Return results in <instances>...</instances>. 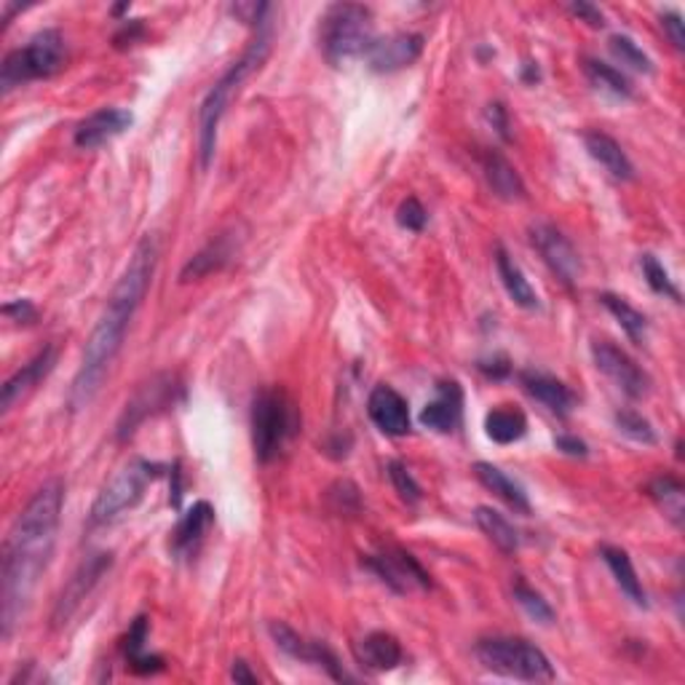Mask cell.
Returning a JSON list of instances; mask_svg holds the SVG:
<instances>
[{
    "label": "cell",
    "instance_id": "obj_9",
    "mask_svg": "<svg viewBox=\"0 0 685 685\" xmlns=\"http://www.w3.org/2000/svg\"><path fill=\"white\" fill-rule=\"evenodd\" d=\"M180 394V380L172 372H158L150 380H145L137 389V394L126 402L124 413H121L119 424H115V439L126 442L129 437H134V431L145 424L154 415L163 413L178 402Z\"/></svg>",
    "mask_w": 685,
    "mask_h": 685
},
{
    "label": "cell",
    "instance_id": "obj_46",
    "mask_svg": "<svg viewBox=\"0 0 685 685\" xmlns=\"http://www.w3.org/2000/svg\"><path fill=\"white\" fill-rule=\"evenodd\" d=\"M554 448H558L562 455H571V458H587L589 455L587 442L573 435H560L558 439H554Z\"/></svg>",
    "mask_w": 685,
    "mask_h": 685
},
{
    "label": "cell",
    "instance_id": "obj_10",
    "mask_svg": "<svg viewBox=\"0 0 685 685\" xmlns=\"http://www.w3.org/2000/svg\"><path fill=\"white\" fill-rule=\"evenodd\" d=\"M589 351H592V362L597 370L606 375L622 394L629 396V400H643V396H648V391H651V378H648V372L643 370L624 348H619V345L611 341H592Z\"/></svg>",
    "mask_w": 685,
    "mask_h": 685
},
{
    "label": "cell",
    "instance_id": "obj_8",
    "mask_svg": "<svg viewBox=\"0 0 685 685\" xmlns=\"http://www.w3.org/2000/svg\"><path fill=\"white\" fill-rule=\"evenodd\" d=\"M158 474H161V466L150 464L145 458H132L129 464L121 466L113 474V479L99 490L97 501H94L89 514L91 528H102V525H110L119 517H124L129 509H134L143 501L145 490H148V485L154 482Z\"/></svg>",
    "mask_w": 685,
    "mask_h": 685
},
{
    "label": "cell",
    "instance_id": "obj_42",
    "mask_svg": "<svg viewBox=\"0 0 685 685\" xmlns=\"http://www.w3.org/2000/svg\"><path fill=\"white\" fill-rule=\"evenodd\" d=\"M268 11H271V5H268V3H236V5H231V14L238 16V20H242L244 25L255 27V30H257V27L266 25Z\"/></svg>",
    "mask_w": 685,
    "mask_h": 685
},
{
    "label": "cell",
    "instance_id": "obj_14",
    "mask_svg": "<svg viewBox=\"0 0 685 685\" xmlns=\"http://www.w3.org/2000/svg\"><path fill=\"white\" fill-rule=\"evenodd\" d=\"M110 565H113V554H105V552L91 554V558H86L84 562H81L78 571L73 573V578H70L68 587L62 589L60 600H57L54 616H51L54 626H64L70 619L75 616L81 602L91 595V589L97 587L99 578L110 571Z\"/></svg>",
    "mask_w": 685,
    "mask_h": 685
},
{
    "label": "cell",
    "instance_id": "obj_3",
    "mask_svg": "<svg viewBox=\"0 0 685 685\" xmlns=\"http://www.w3.org/2000/svg\"><path fill=\"white\" fill-rule=\"evenodd\" d=\"M268 49H271V35H268V22L262 27H257L255 40L249 44V49L244 51L242 60H236L231 68L222 73L218 84L209 89L204 97L201 110H198V158H201V169H209L212 163L215 150H218V129L225 110L231 108L233 97L242 89L244 81L266 62Z\"/></svg>",
    "mask_w": 685,
    "mask_h": 685
},
{
    "label": "cell",
    "instance_id": "obj_49",
    "mask_svg": "<svg viewBox=\"0 0 685 685\" xmlns=\"http://www.w3.org/2000/svg\"><path fill=\"white\" fill-rule=\"evenodd\" d=\"M231 677L236 683H244V685H257L260 681H257V675L255 672L249 670V664L244 659H236L233 661V666H231Z\"/></svg>",
    "mask_w": 685,
    "mask_h": 685
},
{
    "label": "cell",
    "instance_id": "obj_2",
    "mask_svg": "<svg viewBox=\"0 0 685 685\" xmlns=\"http://www.w3.org/2000/svg\"><path fill=\"white\" fill-rule=\"evenodd\" d=\"M156 260V242L150 236H145L137 244V249L132 252V257H129V266L121 273V279L115 281L113 292H110L108 303H105L102 314H99L97 325H94L89 341H86L81 367L75 372L68 396V405L73 413L89 407L94 396L102 389L105 375L110 372L115 356L124 348L129 325H132L134 314L143 306L145 295H148L150 284H154Z\"/></svg>",
    "mask_w": 685,
    "mask_h": 685
},
{
    "label": "cell",
    "instance_id": "obj_4",
    "mask_svg": "<svg viewBox=\"0 0 685 685\" xmlns=\"http://www.w3.org/2000/svg\"><path fill=\"white\" fill-rule=\"evenodd\" d=\"M319 25L321 54L330 64L341 68L343 62L365 60L367 49L375 40L372 11L359 3H335L325 11Z\"/></svg>",
    "mask_w": 685,
    "mask_h": 685
},
{
    "label": "cell",
    "instance_id": "obj_16",
    "mask_svg": "<svg viewBox=\"0 0 685 685\" xmlns=\"http://www.w3.org/2000/svg\"><path fill=\"white\" fill-rule=\"evenodd\" d=\"M367 413H370V420L386 437L409 435V426H413L409 405L405 396L396 389H391V386H375L370 391V400H367Z\"/></svg>",
    "mask_w": 685,
    "mask_h": 685
},
{
    "label": "cell",
    "instance_id": "obj_18",
    "mask_svg": "<svg viewBox=\"0 0 685 685\" xmlns=\"http://www.w3.org/2000/svg\"><path fill=\"white\" fill-rule=\"evenodd\" d=\"M464 415V391L455 380H444L437 386V396L420 409V424L437 435H450L458 429Z\"/></svg>",
    "mask_w": 685,
    "mask_h": 685
},
{
    "label": "cell",
    "instance_id": "obj_23",
    "mask_svg": "<svg viewBox=\"0 0 685 685\" xmlns=\"http://www.w3.org/2000/svg\"><path fill=\"white\" fill-rule=\"evenodd\" d=\"M584 148H587V154L592 156L611 178L624 180V183L626 180H635V167H632L629 156L624 154V148L611 137V134L597 132V129L584 132Z\"/></svg>",
    "mask_w": 685,
    "mask_h": 685
},
{
    "label": "cell",
    "instance_id": "obj_47",
    "mask_svg": "<svg viewBox=\"0 0 685 685\" xmlns=\"http://www.w3.org/2000/svg\"><path fill=\"white\" fill-rule=\"evenodd\" d=\"M488 121H490V126L496 129V134H499L501 139H506L509 143V113H506V108H503L501 102H493V105H488Z\"/></svg>",
    "mask_w": 685,
    "mask_h": 685
},
{
    "label": "cell",
    "instance_id": "obj_50",
    "mask_svg": "<svg viewBox=\"0 0 685 685\" xmlns=\"http://www.w3.org/2000/svg\"><path fill=\"white\" fill-rule=\"evenodd\" d=\"M479 370H482L485 375H490V378H503V375L509 372V365H506V359L479 362Z\"/></svg>",
    "mask_w": 685,
    "mask_h": 685
},
{
    "label": "cell",
    "instance_id": "obj_12",
    "mask_svg": "<svg viewBox=\"0 0 685 685\" xmlns=\"http://www.w3.org/2000/svg\"><path fill=\"white\" fill-rule=\"evenodd\" d=\"M530 244L562 284L576 286L578 277H582V257H578L571 238L560 228L549 225V222H538V225L530 228Z\"/></svg>",
    "mask_w": 685,
    "mask_h": 685
},
{
    "label": "cell",
    "instance_id": "obj_25",
    "mask_svg": "<svg viewBox=\"0 0 685 685\" xmlns=\"http://www.w3.org/2000/svg\"><path fill=\"white\" fill-rule=\"evenodd\" d=\"M474 477L485 485L493 496H499L503 503L514 509L519 514H530V501L528 493H525L523 485L517 482L514 477H509L503 468H499L496 464H488V461H477L474 464Z\"/></svg>",
    "mask_w": 685,
    "mask_h": 685
},
{
    "label": "cell",
    "instance_id": "obj_13",
    "mask_svg": "<svg viewBox=\"0 0 685 685\" xmlns=\"http://www.w3.org/2000/svg\"><path fill=\"white\" fill-rule=\"evenodd\" d=\"M268 632H271L279 651H284L290 659L319 666V670H325L327 675L338 683L351 681V677L343 672V666L338 664V656L332 653L325 643L308 640V637H303L301 632H295L290 624H284V622H271L268 624Z\"/></svg>",
    "mask_w": 685,
    "mask_h": 685
},
{
    "label": "cell",
    "instance_id": "obj_27",
    "mask_svg": "<svg viewBox=\"0 0 685 685\" xmlns=\"http://www.w3.org/2000/svg\"><path fill=\"white\" fill-rule=\"evenodd\" d=\"M496 271H499V279H501L503 290H506L509 301H512L514 306L525 308V311H536L538 308L536 290L530 286V281L528 277H525L523 268L514 262V257L509 255L503 247L496 249Z\"/></svg>",
    "mask_w": 685,
    "mask_h": 685
},
{
    "label": "cell",
    "instance_id": "obj_41",
    "mask_svg": "<svg viewBox=\"0 0 685 685\" xmlns=\"http://www.w3.org/2000/svg\"><path fill=\"white\" fill-rule=\"evenodd\" d=\"M396 222L409 233H420L426 228V222H429V212H426V207L418 198L409 196L396 209Z\"/></svg>",
    "mask_w": 685,
    "mask_h": 685
},
{
    "label": "cell",
    "instance_id": "obj_7",
    "mask_svg": "<svg viewBox=\"0 0 685 685\" xmlns=\"http://www.w3.org/2000/svg\"><path fill=\"white\" fill-rule=\"evenodd\" d=\"M297 431V415L281 389H262L252 402V448L260 464H271Z\"/></svg>",
    "mask_w": 685,
    "mask_h": 685
},
{
    "label": "cell",
    "instance_id": "obj_17",
    "mask_svg": "<svg viewBox=\"0 0 685 685\" xmlns=\"http://www.w3.org/2000/svg\"><path fill=\"white\" fill-rule=\"evenodd\" d=\"M134 124V115L124 108H102L97 113L86 115L78 126H75L73 143L81 150H97L102 145L113 143L115 137L126 132Z\"/></svg>",
    "mask_w": 685,
    "mask_h": 685
},
{
    "label": "cell",
    "instance_id": "obj_38",
    "mask_svg": "<svg viewBox=\"0 0 685 685\" xmlns=\"http://www.w3.org/2000/svg\"><path fill=\"white\" fill-rule=\"evenodd\" d=\"M640 268H643V277H646V281H648V286H651L656 295H664V297H672V301H681V290H677L675 281H672L670 271L661 266L659 257L643 255Z\"/></svg>",
    "mask_w": 685,
    "mask_h": 685
},
{
    "label": "cell",
    "instance_id": "obj_22",
    "mask_svg": "<svg viewBox=\"0 0 685 685\" xmlns=\"http://www.w3.org/2000/svg\"><path fill=\"white\" fill-rule=\"evenodd\" d=\"M356 659L372 672H391L402 664L405 651L391 632H370L356 643Z\"/></svg>",
    "mask_w": 685,
    "mask_h": 685
},
{
    "label": "cell",
    "instance_id": "obj_20",
    "mask_svg": "<svg viewBox=\"0 0 685 685\" xmlns=\"http://www.w3.org/2000/svg\"><path fill=\"white\" fill-rule=\"evenodd\" d=\"M519 383H523V389L528 391L533 400L541 402L549 413L560 415V418H567L573 413V407H576V394L560 378H554V375L541 370H525L519 372Z\"/></svg>",
    "mask_w": 685,
    "mask_h": 685
},
{
    "label": "cell",
    "instance_id": "obj_31",
    "mask_svg": "<svg viewBox=\"0 0 685 685\" xmlns=\"http://www.w3.org/2000/svg\"><path fill=\"white\" fill-rule=\"evenodd\" d=\"M485 435L496 444H514L528 435V418L517 407H496L485 415Z\"/></svg>",
    "mask_w": 685,
    "mask_h": 685
},
{
    "label": "cell",
    "instance_id": "obj_33",
    "mask_svg": "<svg viewBox=\"0 0 685 685\" xmlns=\"http://www.w3.org/2000/svg\"><path fill=\"white\" fill-rule=\"evenodd\" d=\"M584 73H587L589 84H592L597 91L611 94V97H616V99L635 97L632 81L626 78L622 70L613 68V64L600 62V60H584Z\"/></svg>",
    "mask_w": 685,
    "mask_h": 685
},
{
    "label": "cell",
    "instance_id": "obj_15",
    "mask_svg": "<svg viewBox=\"0 0 685 685\" xmlns=\"http://www.w3.org/2000/svg\"><path fill=\"white\" fill-rule=\"evenodd\" d=\"M424 54V35L394 33L386 38H375L367 49L365 62L372 73H396L415 64Z\"/></svg>",
    "mask_w": 685,
    "mask_h": 685
},
{
    "label": "cell",
    "instance_id": "obj_32",
    "mask_svg": "<svg viewBox=\"0 0 685 685\" xmlns=\"http://www.w3.org/2000/svg\"><path fill=\"white\" fill-rule=\"evenodd\" d=\"M474 523L485 536L493 541L496 549H501L503 554H514L519 549V530L503 517L501 512H496L493 506H477L474 509Z\"/></svg>",
    "mask_w": 685,
    "mask_h": 685
},
{
    "label": "cell",
    "instance_id": "obj_29",
    "mask_svg": "<svg viewBox=\"0 0 685 685\" xmlns=\"http://www.w3.org/2000/svg\"><path fill=\"white\" fill-rule=\"evenodd\" d=\"M148 619L139 616L134 619V624L129 626L124 643H121V651H124V659L129 664V670L137 672V675H154V672L163 670V659L161 656H154L145 651V643H148Z\"/></svg>",
    "mask_w": 685,
    "mask_h": 685
},
{
    "label": "cell",
    "instance_id": "obj_24",
    "mask_svg": "<svg viewBox=\"0 0 685 685\" xmlns=\"http://www.w3.org/2000/svg\"><path fill=\"white\" fill-rule=\"evenodd\" d=\"M482 172L490 191L499 198H503V201H523V198L528 196L519 172L512 167V161H509L506 156L499 154V150H488V154L482 156Z\"/></svg>",
    "mask_w": 685,
    "mask_h": 685
},
{
    "label": "cell",
    "instance_id": "obj_39",
    "mask_svg": "<svg viewBox=\"0 0 685 685\" xmlns=\"http://www.w3.org/2000/svg\"><path fill=\"white\" fill-rule=\"evenodd\" d=\"M327 501H330V509L335 514H359L362 512V496H359V488H356L354 482H348V479H341V482L332 485L330 490H327Z\"/></svg>",
    "mask_w": 685,
    "mask_h": 685
},
{
    "label": "cell",
    "instance_id": "obj_45",
    "mask_svg": "<svg viewBox=\"0 0 685 685\" xmlns=\"http://www.w3.org/2000/svg\"><path fill=\"white\" fill-rule=\"evenodd\" d=\"M573 16H578L582 22H587L589 27H606V14L592 3H571L567 5Z\"/></svg>",
    "mask_w": 685,
    "mask_h": 685
},
{
    "label": "cell",
    "instance_id": "obj_40",
    "mask_svg": "<svg viewBox=\"0 0 685 685\" xmlns=\"http://www.w3.org/2000/svg\"><path fill=\"white\" fill-rule=\"evenodd\" d=\"M386 472H389L391 485H394V490L400 493L402 501L418 503L420 499H424V490H420V485L415 482V477L409 474V468L402 464V461H389Z\"/></svg>",
    "mask_w": 685,
    "mask_h": 685
},
{
    "label": "cell",
    "instance_id": "obj_30",
    "mask_svg": "<svg viewBox=\"0 0 685 685\" xmlns=\"http://www.w3.org/2000/svg\"><path fill=\"white\" fill-rule=\"evenodd\" d=\"M646 493L651 496V501L661 509V512H664V517L670 519L675 528H683L685 490H683L681 479L670 477V474H664V477H656V479H651V482H648Z\"/></svg>",
    "mask_w": 685,
    "mask_h": 685
},
{
    "label": "cell",
    "instance_id": "obj_34",
    "mask_svg": "<svg viewBox=\"0 0 685 685\" xmlns=\"http://www.w3.org/2000/svg\"><path fill=\"white\" fill-rule=\"evenodd\" d=\"M600 303L606 306V311L613 316V319L622 325V330L626 332V338H629L632 343H646V335H648V319L643 316L640 311H637L632 303H626L624 297L613 295V292H602L600 295Z\"/></svg>",
    "mask_w": 685,
    "mask_h": 685
},
{
    "label": "cell",
    "instance_id": "obj_6",
    "mask_svg": "<svg viewBox=\"0 0 685 685\" xmlns=\"http://www.w3.org/2000/svg\"><path fill=\"white\" fill-rule=\"evenodd\" d=\"M64 38L60 30H40L35 33L25 46L9 51L3 64H0V91L11 94L30 81L51 78L64 68Z\"/></svg>",
    "mask_w": 685,
    "mask_h": 685
},
{
    "label": "cell",
    "instance_id": "obj_44",
    "mask_svg": "<svg viewBox=\"0 0 685 685\" xmlns=\"http://www.w3.org/2000/svg\"><path fill=\"white\" fill-rule=\"evenodd\" d=\"M3 316H9L11 321H20V325H33V321L38 319V308L33 306V301L22 297V301L5 303Z\"/></svg>",
    "mask_w": 685,
    "mask_h": 685
},
{
    "label": "cell",
    "instance_id": "obj_37",
    "mask_svg": "<svg viewBox=\"0 0 685 685\" xmlns=\"http://www.w3.org/2000/svg\"><path fill=\"white\" fill-rule=\"evenodd\" d=\"M613 420H616V429L622 431L624 437H629L632 442H640V444L659 442L653 424L646 418V415L637 413V409H619V413L613 415Z\"/></svg>",
    "mask_w": 685,
    "mask_h": 685
},
{
    "label": "cell",
    "instance_id": "obj_35",
    "mask_svg": "<svg viewBox=\"0 0 685 685\" xmlns=\"http://www.w3.org/2000/svg\"><path fill=\"white\" fill-rule=\"evenodd\" d=\"M512 595H514V600H517V606L523 608L525 613H528L533 622H538V624H552L554 622V608L549 606L547 597L538 592V589H533L523 576L514 578Z\"/></svg>",
    "mask_w": 685,
    "mask_h": 685
},
{
    "label": "cell",
    "instance_id": "obj_1",
    "mask_svg": "<svg viewBox=\"0 0 685 685\" xmlns=\"http://www.w3.org/2000/svg\"><path fill=\"white\" fill-rule=\"evenodd\" d=\"M64 503L62 479H51L16 514L3 541V567H0V626L9 640L14 626L25 616L35 587L49 567L57 547Z\"/></svg>",
    "mask_w": 685,
    "mask_h": 685
},
{
    "label": "cell",
    "instance_id": "obj_48",
    "mask_svg": "<svg viewBox=\"0 0 685 685\" xmlns=\"http://www.w3.org/2000/svg\"><path fill=\"white\" fill-rule=\"evenodd\" d=\"M143 33H145L143 20H134V22H129V25L121 27V33L115 35L113 44L119 46V49H126V46H134V40L143 38Z\"/></svg>",
    "mask_w": 685,
    "mask_h": 685
},
{
    "label": "cell",
    "instance_id": "obj_5",
    "mask_svg": "<svg viewBox=\"0 0 685 685\" xmlns=\"http://www.w3.org/2000/svg\"><path fill=\"white\" fill-rule=\"evenodd\" d=\"M479 664L501 677L525 683H552L558 677L549 656L525 637H485L474 646Z\"/></svg>",
    "mask_w": 685,
    "mask_h": 685
},
{
    "label": "cell",
    "instance_id": "obj_21",
    "mask_svg": "<svg viewBox=\"0 0 685 685\" xmlns=\"http://www.w3.org/2000/svg\"><path fill=\"white\" fill-rule=\"evenodd\" d=\"M236 252H238L236 233L233 231L220 233V236H215L207 247L198 249L196 255L185 262V268L180 271V281L187 284V281H198V279L209 277V273L222 271V268L236 257Z\"/></svg>",
    "mask_w": 685,
    "mask_h": 685
},
{
    "label": "cell",
    "instance_id": "obj_43",
    "mask_svg": "<svg viewBox=\"0 0 685 685\" xmlns=\"http://www.w3.org/2000/svg\"><path fill=\"white\" fill-rule=\"evenodd\" d=\"M661 27H664L666 38L672 40L677 51L685 49V27H683V16L677 11H664L661 14Z\"/></svg>",
    "mask_w": 685,
    "mask_h": 685
},
{
    "label": "cell",
    "instance_id": "obj_11",
    "mask_svg": "<svg viewBox=\"0 0 685 685\" xmlns=\"http://www.w3.org/2000/svg\"><path fill=\"white\" fill-rule=\"evenodd\" d=\"M365 567L372 571L394 595H409L415 589H431V576L424 571V565L400 547H386L383 552L370 554L365 560Z\"/></svg>",
    "mask_w": 685,
    "mask_h": 685
},
{
    "label": "cell",
    "instance_id": "obj_26",
    "mask_svg": "<svg viewBox=\"0 0 685 685\" xmlns=\"http://www.w3.org/2000/svg\"><path fill=\"white\" fill-rule=\"evenodd\" d=\"M215 523V509L209 501H196L191 509L183 514V519L178 523V528L172 533V549L174 554H187L201 543V538L207 536V530Z\"/></svg>",
    "mask_w": 685,
    "mask_h": 685
},
{
    "label": "cell",
    "instance_id": "obj_28",
    "mask_svg": "<svg viewBox=\"0 0 685 685\" xmlns=\"http://www.w3.org/2000/svg\"><path fill=\"white\" fill-rule=\"evenodd\" d=\"M600 558L608 567H611L619 589H622V592L629 597L637 608H648L646 587H643V582L637 578V571H635V565H632L629 554H626L622 547H611V543H606V547H600Z\"/></svg>",
    "mask_w": 685,
    "mask_h": 685
},
{
    "label": "cell",
    "instance_id": "obj_36",
    "mask_svg": "<svg viewBox=\"0 0 685 685\" xmlns=\"http://www.w3.org/2000/svg\"><path fill=\"white\" fill-rule=\"evenodd\" d=\"M608 49H611V54L616 57L622 64H626V68L637 70V73H646V75L653 73L651 57H648L646 51H643L640 46L629 38V35H611Z\"/></svg>",
    "mask_w": 685,
    "mask_h": 685
},
{
    "label": "cell",
    "instance_id": "obj_19",
    "mask_svg": "<svg viewBox=\"0 0 685 685\" xmlns=\"http://www.w3.org/2000/svg\"><path fill=\"white\" fill-rule=\"evenodd\" d=\"M54 365H57V348L54 345H46V348H40L38 354H35L33 359L22 367V370H16L14 375H11V378L3 383V394H0V407H3V413H9L16 402L25 400L35 386L54 370Z\"/></svg>",
    "mask_w": 685,
    "mask_h": 685
}]
</instances>
